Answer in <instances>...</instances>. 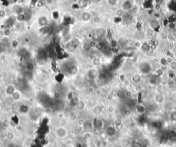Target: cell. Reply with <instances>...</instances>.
Masks as SVG:
<instances>
[{
    "label": "cell",
    "instance_id": "obj_1",
    "mask_svg": "<svg viewBox=\"0 0 176 147\" xmlns=\"http://www.w3.org/2000/svg\"><path fill=\"white\" fill-rule=\"evenodd\" d=\"M68 130L63 127H60L56 128L55 130V135H56V138H60V139H63L66 138L68 136Z\"/></svg>",
    "mask_w": 176,
    "mask_h": 147
},
{
    "label": "cell",
    "instance_id": "obj_2",
    "mask_svg": "<svg viewBox=\"0 0 176 147\" xmlns=\"http://www.w3.org/2000/svg\"><path fill=\"white\" fill-rule=\"evenodd\" d=\"M133 6H134V2L132 0H125L123 3L121 8L125 12H128V11L131 10L133 8Z\"/></svg>",
    "mask_w": 176,
    "mask_h": 147
},
{
    "label": "cell",
    "instance_id": "obj_3",
    "mask_svg": "<svg viewBox=\"0 0 176 147\" xmlns=\"http://www.w3.org/2000/svg\"><path fill=\"white\" fill-rule=\"evenodd\" d=\"M139 69L141 73H143L144 74H146L151 72V65H150L149 63H147L146 62H143L139 65Z\"/></svg>",
    "mask_w": 176,
    "mask_h": 147
},
{
    "label": "cell",
    "instance_id": "obj_4",
    "mask_svg": "<svg viewBox=\"0 0 176 147\" xmlns=\"http://www.w3.org/2000/svg\"><path fill=\"white\" fill-rule=\"evenodd\" d=\"M131 83L134 84V85H139L142 82V80H143V76H142L141 74L139 73L133 74L131 76Z\"/></svg>",
    "mask_w": 176,
    "mask_h": 147
},
{
    "label": "cell",
    "instance_id": "obj_5",
    "mask_svg": "<svg viewBox=\"0 0 176 147\" xmlns=\"http://www.w3.org/2000/svg\"><path fill=\"white\" fill-rule=\"evenodd\" d=\"M104 125H105L104 121L100 118H96L93 122L94 128L98 129V130H101L102 129H103Z\"/></svg>",
    "mask_w": 176,
    "mask_h": 147
},
{
    "label": "cell",
    "instance_id": "obj_6",
    "mask_svg": "<svg viewBox=\"0 0 176 147\" xmlns=\"http://www.w3.org/2000/svg\"><path fill=\"white\" fill-rule=\"evenodd\" d=\"M154 99L156 103H158V104H162L164 101V96L160 93H156L154 97Z\"/></svg>",
    "mask_w": 176,
    "mask_h": 147
},
{
    "label": "cell",
    "instance_id": "obj_7",
    "mask_svg": "<svg viewBox=\"0 0 176 147\" xmlns=\"http://www.w3.org/2000/svg\"><path fill=\"white\" fill-rule=\"evenodd\" d=\"M11 96H12V98L14 101H19V100H20L21 98H22V93H21V92L19 91L15 90V91L11 94Z\"/></svg>",
    "mask_w": 176,
    "mask_h": 147
},
{
    "label": "cell",
    "instance_id": "obj_8",
    "mask_svg": "<svg viewBox=\"0 0 176 147\" xmlns=\"http://www.w3.org/2000/svg\"><path fill=\"white\" fill-rule=\"evenodd\" d=\"M159 26L160 23L158 19H155L154 20L151 21V22H150V27H151L153 30H156L158 28H159Z\"/></svg>",
    "mask_w": 176,
    "mask_h": 147
},
{
    "label": "cell",
    "instance_id": "obj_9",
    "mask_svg": "<svg viewBox=\"0 0 176 147\" xmlns=\"http://www.w3.org/2000/svg\"><path fill=\"white\" fill-rule=\"evenodd\" d=\"M116 129L114 127L112 126V127H109L108 128H107L106 133H107V135H108L109 136H114L116 134Z\"/></svg>",
    "mask_w": 176,
    "mask_h": 147
},
{
    "label": "cell",
    "instance_id": "obj_10",
    "mask_svg": "<svg viewBox=\"0 0 176 147\" xmlns=\"http://www.w3.org/2000/svg\"><path fill=\"white\" fill-rule=\"evenodd\" d=\"M114 127H115L116 129H120L123 127V122L119 118H116L114 120Z\"/></svg>",
    "mask_w": 176,
    "mask_h": 147
},
{
    "label": "cell",
    "instance_id": "obj_11",
    "mask_svg": "<svg viewBox=\"0 0 176 147\" xmlns=\"http://www.w3.org/2000/svg\"><path fill=\"white\" fill-rule=\"evenodd\" d=\"M131 142L128 138H123L121 140L120 144H121L122 147H130L131 146Z\"/></svg>",
    "mask_w": 176,
    "mask_h": 147
},
{
    "label": "cell",
    "instance_id": "obj_12",
    "mask_svg": "<svg viewBox=\"0 0 176 147\" xmlns=\"http://www.w3.org/2000/svg\"><path fill=\"white\" fill-rule=\"evenodd\" d=\"M82 19L85 22H89L92 19V14L89 12H85L82 14Z\"/></svg>",
    "mask_w": 176,
    "mask_h": 147
},
{
    "label": "cell",
    "instance_id": "obj_13",
    "mask_svg": "<svg viewBox=\"0 0 176 147\" xmlns=\"http://www.w3.org/2000/svg\"><path fill=\"white\" fill-rule=\"evenodd\" d=\"M96 146L97 147H107V143L105 140H99L96 142Z\"/></svg>",
    "mask_w": 176,
    "mask_h": 147
},
{
    "label": "cell",
    "instance_id": "obj_14",
    "mask_svg": "<svg viewBox=\"0 0 176 147\" xmlns=\"http://www.w3.org/2000/svg\"><path fill=\"white\" fill-rule=\"evenodd\" d=\"M94 114H96V116L100 115L102 112V107L99 105L95 106L94 108Z\"/></svg>",
    "mask_w": 176,
    "mask_h": 147
},
{
    "label": "cell",
    "instance_id": "obj_15",
    "mask_svg": "<svg viewBox=\"0 0 176 147\" xmlns=\"http://www.w3.org/2000/svg\"><path fill=\"white\" fill-rule=\"evenodd\" d=\"M143 42H142L140 40H136L133 42V46H134L135 48L138 50H141L142 49V47H143Z\"/></svg>",
    "mask_w": 176,
    "mask_h": 147
},
{
    "label": "cell",
    "instance_id": "obj_16",
    "mask_svg": "<svg viewBox=\"0 0 176 147\" xmlns=\"http://www.w3.org/2000/svg\"><path fill=\"white\" fill-rule=\"evenodd\" d=\"M6 138L9 140H13L15 138V134L12 131H8L6 135Z\"/></svg>",
    "mask_w": 176,
    "mask_h": 147
},
{
    "label": "cell",
    "instance_id": "obj_17",
    "mask_svg": "<svg viewBox=\"0 0 176 147\" xmlns=\"http://www.w3.org/2000/svg\"><path fill=\"white\" fill-rule=\"evenodd\" d=\"M115 14L116 17H123L125 15V11L122 8H118L115 11Z\"/></svg>",
    "mask_w": 176,
    "mask_h": 147
},
{
    "label": "cell",
    "instance_id": "obj_18",
    "mask_svg": "<svg viewBox=\"0 0 176 147\" xmlns=\"http://www.w3.org/2000/svg\"><path fill=\"white\" fill-rule=\"evenodd\" d=\"M136 111L138 114L142 115V114L145 111V108H144V106L142 105H137L136 106Z\"/></svg>",
    "mask_w": 176,
    "mask_h": 147
},
{
    "label": "cell",
    "instance_id": "obj_19",
    "mask_svg": "<svg viewBox=\"0 0 176 147\" xmlns=\"http://www.w3.org/2000/svg\"><path fill=\"white\" fill-rule=\"evenodd\" d=\"M92 20H93V22H94V23H95L96 24H100V23H101V22H102L101 17H100V16H98V15L95 16V17H93Z\"/></svg>",
    "mask_w": 176,
    "mask_h": 147
},
{
    "label": "cell",
    "instance_id": "obj_20",
    "mask_svg": "<svg viewBox=\"0 0 176 147\" xmlns=\"http://www.w3.org/2000/svg\"><path fill=\"white\" fill-rule=\"evenodd\" d=\"M160 63L161 64V65L164 66V67L167 66L168 65L167 61V58L166 57H161L160 59Z\"/></svg>",
    "mask_w": 176,
    "mask_h": 147
},
{
    "label": "cell",
    "instance_id": "obj_21",
    "mask_svg": "<svg viewBox=\"0 0 176 147\" xmlns=\"http://www.w3.org/2000/svg\"><path fill=\"white\" fill-rule=\"evenodd\" d=\"M170 118L171 120L173 121V122H176V110L173 111L170 114Z\"/></svg>",
    "mask_w": 176,
    "mask_h": 147
},
{
    "label": "cell",
    "instance_id": "obj_22",
    "mask_svg": "<svg viewBox=\"0 0 176 147\" xmlns=\"http://www.w3.org/2000/svg\"><path fill=\"white\" fill-rule=\"evenodd\" d=\"M11 46H12V48H17L19 46V41H18L17 40H15V39L12 40V41H11Z\"/></svg>",
    "mask_w": 176,
    "mask_h": 147
},
{
    "label": "cell",
    "instance_id": "obj_23",
    "mask_svg": "<svg viewBox=\"0 0 176 147\" xmlns=\"http://www.w3.org/2000/svg\"><path fill=\"white\" fill-rule=\"evenodd\" d=\"M76 106H77V109L79 110H83L85 107V103L83 101H79Z\"/></svg>",
    "mask_w": 176,
    "mask_h": 147
},
{
    "label": "cell",
    "instance_id": "obj_24",
    "mask_svg": "<svg viewBox=\"0 0 176 147\" xmlns=\"http://www.w3.org/2000/svg\"><path fill=\"white\" fill-rule=\"evenodd\" d=\"M175 39V35H173V34H169V35H168L167 36V39L169 41L171 42V43L174 41Z\"/></svg>",
    "mask_w": 176,
    "mask_h": 147
},
{
    "label": "cell",
    "instance_id": "obj_25",
    "mask_svg": "<svg viewBox=\"0 0 176 147\" xmlns=\"http://www.w3.org/2000/svg\"><path fill=\"white\" fill-rule=\"evenodd\" d=\"M34 68H35V66H34V64L32 63H28L26 65V69L27 70L30 71V72H32Z\"/></svg>",
    "mask_w": 176,
    "mask_h": 147
},
{
    "label": "cell",
    "instance_id": "obj_26",
    "mask_svg": "<svg viewBox=\"0 0 176 147\" xmlns=\"http://www.w3.org/2000/svg\"><path fill=\"white\" fill-rule=\"evenodd\" d=\"M130 147H142L141 143L138 141H133L131 142V146Z\"/></svg>",
    "mask_w": 176,
    "mask_h": 147
},
{
    "label": "cell",
    "instance_id": "obj_27",
    "mask_svg": "<svg viewBox=\"0 0 176 147\" xmlns=\"http://www.w3.org/2000/svg\"><path fill=\"white\" fill-rule=\"evenodd\" d=\"M107 3L112 6H115L118 4V0H107Z\"/></svg>",
    "mask_w": 176,
    "mask_h": 147
},
{
    "label": "cell",
    "instance_id": "obj_28",
    "mask_svg": "<svg viewBox=\"0 0 176 147\" xmlns=\"http://www.w3.org/2000/svg\"><path fill=\"white\" fill-rule=\"evenodd\" d=\"M105 32H106L105 29L100 28V29H99V30H98L97 34L99 35V37H101V36H104V35H105Z\"/></svg>",
    "mask_w": 176,
    "mask_h": 147
},
{
    "label": "cell",
    "instance_id": "obj_29",
    "mask_svg": "<svg viewBox=\"0 0 176 147\" xmlns=\"http://www.w3.org/2000/svg\"><path fill=\"white\" fill-rule=\"evenodd\" d=\"M169 67H170V69L171 71H173L175 72L176 71V62L175 61H173L171 64H169Z\"/></svg>",
    "mask_w": 176,
    "mask_h": 147
},
{
    "label": "cell",
    "instance_id": "obj_30",
    "mask_svg": "<svg viewBox=\"0 0 176 147\" xmlns=\"http://www.w3.org/2000/svg\"><path fill=\"white\" fill-rule=\"evenodd\" d=\"M167 85L169 87V88H171V89L173 88L174 86H175V85H174L173 80H171V79H169V81L167 82Z\"/></svg>",
    "mask_w": 176,
    "mask_h": 147
},
{
    "label": "cell",
    "instance_id": "obj_31",
    "mask_svg": "<svg viewBox=\"0 0 176 147\" xmlns=\"http://www.w3.org/2000/svg\"><path fill=\"white\" fill-rule=\"evenodd\" d=\"M92 62H93V64L95 66H99V65H100V60L99 59V58H97V59H95L94 60V61H92Z\"/></svg>",
    "mask_w": 176,
    "mask_h": 147
},
{
    "label": "cell",
    "instance_id": "obj_32",
    "mask_svg": "<svg viewBox=\"0 0 176 147\" xmlns=\"http://www.w3.org/2000/svg\"><path fill=\"white\" fill-rule=\"evenodd\" d=\"M169 79H171V80H174V79H175V74L173 71H171V72L169 74Z\"/></svg>",
    "mask_w": 176,
    "mask_h": 147
},
{
    "label": "cell",
    "instance_id": "obj_33",
    "mask_svg": "<svg viewBox=\"0 0 176 147\" xmlns=\"http://www.w3.org/2000/svg\"><path fill=\"white\" fill-rule=\"evenodd\" d=\"M114 110H115V108L113 105H109L108 107H107V111H108L109 113H110V114L114 113Z\"/></svg>",
    "mask_w": 176,
    "mask_h": 147
},
{
    "label": "cell",
    "instance_id": "obj_34",
    "mask_svg": "<svg viewBox=\"0 0 176 147\" xmlns=\"http://www.w3.org/2000/svg\"><path fill=\"white\" fill-rule=\"evenodd\" d=\"M167 63L168 64H171V63L173 62V57L172 56H167Z\"/></svg>",
    "mask_w": 176,
    "mask_h": 147
},
{
    "label": "cell",
    "instance_id": "obj_35",
    "mask_svg": "<svg viewBox=\"0 0 176 147\" xmlns=\"http://www.w3.org/2000/svg\"><path fill=\"white\" fill-rule=\"evenodd\" d=\"M102 92V90L100 88H99L95 90V93L97 95V96H101Z\"/></svg>",
    "mask_w": 176,
    "mask_h": 147
},
{
    "label": "cell",
    "instance_id": "obj_36",
    "mask_svg": "<svg viewBox=\"0 0 176 147\" xmlns=\"http://www.w3.org/2000/svg\"><path fill=\"white\" fill-rule=\"evenodd\" d=\"M6 12L4 10H0V18H3L6 16Z\"/></svg>",
    "mask_w": 176,
    "mask_h": 147
},
{
    "label": "cell",
    "instance_id": "obj_37",
    "mask_svg": "<svg viewBox=\"0 0 176 147\" xmlns=\"http://www.w3.org/2000/svg\"><path fill=\"white\" fill-rule=\"evenodd\" d=\"M151 61H152V63H155V64L158 63H160V59H159V58H158V57L153 58Z\"/></svg>",
    "mask_w": 176,
    "mask_h": 147
},
{
    "label": "cell",
    "instance_id": "obj_38",
    "mask_svg": "<svg viewBox=\"0 0 176 147\" xmlns=\"http://www.w3.org/2000/svg\"><path fill=\"white\" fill-rule=\"evenodd\" d=\"M94 1H95L97 3H100L102 0H94Z\"/></svg>",
    "mask_w": 176,
    "mask_h": 147
},
{
    "label": "cell",
    "instance_id": "obj_39",
    "mask_svg": "<svg viewBox=\"0 0 176 147\" xmlns=\"http://www.w3.org/2000/svg\"><path fill=\"white\" fill-rule=\"evenodd\" d=\"M1 78H2V75H1V74L0 73V80H1Z\"/></svg>",
    "mask_w": 176,
    "mask_h": 147
},
{
    "label": "cell",
    "instance_id": "obj_40",
    "mask_svg": "<svg viewBox=\"0 0 176 147\" xmlns=\"http://www.w3.org/2000/svg\"><path fill=\"white\" fill-rule=\"evenodd\" d=\"M175 147H176V141H175Z\"/></svg>",
    "mask_w": 176,
    "mask_h": 147
},
{
    "label": "cell",
    "instance_id": "obj_41",
    "mask_svg": "<svg viewBox=\"0 0 176 147\" xmlns=\"http://www.w3.org/2000/svg\"><path fill=\"white\" fill-rule=\"evenodd\" d=\"M175 96H176V94H175Z\"/></svg>",
    "mask_w": 176,
    "mask_h": 147
}]
</instances>
